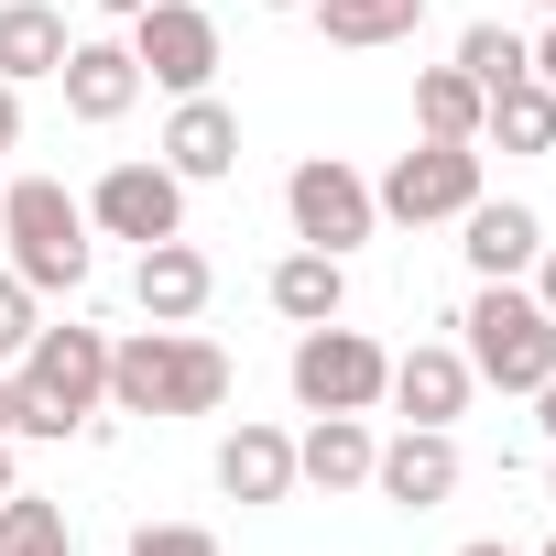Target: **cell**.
Listing matches in <instances>:
<instances>
[{
  "label": "cell",
  "mask_w": 556,
  "mask_h": 556,
  "mask_svg": "<svg viewBox=\"0 0 556 556\" xmlns=\"http://www.w3.org/2000/svg\"><path fill=\"white\" fill-rule=\"evenodd\" d=\"M0 556H77V534L45 491H0Z\"/></svg>",
  "instance_id": "cell-24"
},
{
  "label": "cell",
  "mask_w": 556,
  "mask_h": 556,
  "mask_svg": "<svg viewBox=\"0 0 556 556\" xmlns=\"http://www.w3.org/2000/svg\"><path fill=\"white\" fill-rule=\"evenodd\" d=\"M285 218H295V240L306 251H361L371 229H382V207H371V175L350 164V153H306L295 175H285Z\"/></svg>",
  "instance_id": "cell-7"
},
{
  "label": "cell",
  "mask_w": 556,
  "mask_h": 556,
  "mask_svg": "<svg viewBox=\"0 0 556 556\" xmlns=\"http://www.w3.org/2000/svg\"><path fill=\"white\" fill-rule=\"evenodd\" d=\"M218 491H229L240 513L295 502V437H285V426H262V415H240V426L218 437Z\"/></svg>",
  "instance_id": "cell-14"
},
{
  "label": "cell",
  "mask_w": 556,
  "mask_h": 556,
  "mask_svg": "<svg viewBox=\"0 0 556 556\" xmlns=\"http://www.w3.org/2000/svg\"><path fill=\"white\" fill-rule=\"evenodd\" d=\"M262 295H273V317H285V328H328V317H350V262L295 240L285 262L262 273Z\"/></svg>",
  "instance_id": "cell-17"
},
{
  "label": "cell",
  "mask_w": 556,
  "mask_h": 556,
  "mask_svg": "<svg viewBox=\"0 0 556 556\" xmlns=\"http://www.w3.org/2000/svg\"><path fill=\"white\" fill-rule=\"evenodd\" d=\"M534 556H556V534H545V545H534Z\"/></svg>",
  "instance_id": "cell-37"
},
{
  "label": "cell",
  "mask_w": 556,
  "mask_h": 556,
  "mask_svg": "<svg viewBox=\"0 0 556 556\" xmlns=\"http://www.w3.org/2000/svg\"><path fill=\"white\" fill-rule=\"evenodd\" d=\"M285 382H295V404H306V415H382L393 350H382L371 328L328 317V328H295V350H285Z\"/></svg>",
  "instance_id": "cell-4"
},
{
  "label": "cell",
  "mask_w": 556,
  "mask_h": 556,
  "mask_svg": "<svg viewBox=\"0 0 556 556\" xmlns=\"http://www.w3.org/2000/svg\"><path fill=\"white\" fill-rule=\"evenodd\" d=\"M34 328H45V295L23 285V273H12V262H0V371H12V361L34 350Z\"/></svg>",
  "instance_id": "cell-25"
},
{
  "label": "cell",
  "mask_w": 556,
  "mask_h": 556,
  "mask_svg": "<svg viewBox=\"0 0 556 556\" xmlns=\"http://www.w3.org/2000/svg\"><path fill=\"white\" fill-rule=\"evenodd\" d=\"M480 110H491V99H480L469 66H426V77H415V131H426V142H480Z\"/></svg>",
  "instance_id": "cell-22"
},
{
  "label": "cell",
  "mask_w": 556,
  "mask_h": 556,
  "mask_svg": "<svg viewBox=\"0 0 556 556\" xmlns=\"http://www.w3.org/2000/svg\"><path fill=\"white\" fill-rule=\"evenodd\" d=\"M88 229H99V240H131V251H142V240H175V229H186V175H175L164 153H153V164H142V153L110 164V175L88 186Z\"/></svg>",
  "instance_id": "cell-9"
},
{
  "label": "cell",
  "mask_w": 556,
  "mask_h": 556,
  "mask_svg": "<svg viewBox=\"0 0 556 556\" xmlns=\"http://www.w3.org/2000/svg\"><path fill=\"white\" fill-rule=\"evenodd\" d=\"M55 88H66V121H88V131L131 121V110H142L131 34H77V45H66V66H55Z\"/></svg>",
  "instance_id": "cell-11"
},
{
  "label": "cell",
  "mask_w": 556,
  "mask_h": 556,
  "mask_svg": "<svg viewBox=\"0 0 556 556\" xmlns=\"http://www.w3.org/2000/svg\"><path fill=\"white\" fill-rule=\"evenodd\" d=\"M545 502H556V458H545Z\"/></svg>",
  "instance_id": "cell-35"
},
{
  "label": "cell",
  "mask_w": 556,
  "mask_h": 556,
  "mask_svg": "<svg viewBox=\"0 0 556 556\" xmlns=\"http://www.w3.org/2000/svg\"><path fill=\"white\" fill-rule=\"evenodd\" d=\"M12 142H23V88L0 77V153H12Z\"/></svg>",
  "instance_id": "cell-28"
},
{
  "label": "cell",
  "mask_w": 556,
  "mask_h": 556,
  "mask_svg": "<svg viewBox=\"0 0 556 556\" xmlns=\"http://www.w3.org/2000/svg\"><path fill=\"white\" fill-rule=\"evenodd\" d=\"M317 34L350 45V55H382V45H415L426 34V0H306Z\"/></svg>",
  "instance_id": "cell-20"
},
{
  "label": "cell",
  "mask_w": 556,
  "mask_h": 556,
  "mask_svg": "<svg viewBox=\"0 0 556 556\" xmlns=\"http://www.w3.org/2000/svg\"><path fill=\"white\" fill-rule=\"evenodd\" d=\"M99 404H110V328L45 317V328H34V350L12 361V437L66 447V437H77Z\"/></svg>",
  "instance_id": "cell-1"
},
{
  "label": "cell",
  "mask_w": 556,
  "mask_h": 556,
  "mask_svg": "<svg viewBox=\"0 0 556 556\" xmlns=\"http://www.w3.org/2000/svg\"><path fill=\"white\" fill-rule=\"evenodd\" d=\"M458 328H469L458 350H469V371H480L491 393H534V382L556 371V317L534 306V285H480Z\"/></svg>",
  "instance_id": "cell-5"
},
{
  "label": "cell",
  "mask_w": 556,
  "mask_h": 556,
  "mask_svg": "<svg viewBox=\"0 0 556 556\" xmlns=\"http://www.w3.org/2000/svg\"><path fill=\"white\" fill-rule=\"evenodd\" d=\"M164 164H175L186 186H218V175H240V110H229L218 88L175 99V121H164Z\"/></svg>",
  "instance_id": "cell-16"
},
{
  "label": "cell",
  "mask_w": 556,
  "mask_h": 556,
  "mask_svg": "<svg viewBox=\"0 0 556 556\" xmlns=\"http://www.w3.org/2000/svg\"><path fill=\"white\" fill-rule=\"evenodd\" d=\"M0 447H12V371H0Z\"/></svg>",
  "instance_id": "cell-32"
},
{
  "label": "cell",
  "mask_w": 556,
  "mask_h": 556,
  "mask_svg": "<svg viewBox=\"0 0 556 556\" xmlns=\"http://www.w3.org/2000/svg\"><path fill=\"white\" fill-rule=\"evenodd\" d=\"M88 12H110V23H131V12H153V0H88Z\"/></svg>",
  "instance_id": "cell-31"
},
{
  "label": "cell",
  "mask_w": 556,
  "mask_h": 556,
  "mask_svg": "<svg viewBox=\"0 0 556 556\" xmlns=\"http://www.w3.org/2000/svg\"><path fill=\"white\" fill-rule=\"evenodd\" d=\"M207 295H218V262H207L186 229L131 251V306H142L153 328H197V317H207Z\"/></svg>",
  "instance_id": "cell-13"
},
{
  "label": "cell",
  "mask_w": 556,
  "mask_h": 556,
  "mask_svg": "<svg viewBox=\"0 0 556 556\" xmlns=\"http://www.w3.org/2000/svg\"><path fill=\"white\" fill-rule=\"evenodd\" d=\"M262 12H306V0H262Z\"/></svg>",
  "instance_id": "cell-34"
},
{
  "label": "cell",
  "mask_w": 556,
  "mask_h": 556,
  "mask_svg": "<svg viewBox=\"0 0 556 556\" xmlns=\"http://www.w3.org/2000/svg\"><path fill=\"white\" fill-rule=\"evenodd\" d=\"M491 186H480V142H426L415 131V153H393L382 164V186H371V207L382 218H404V229H437V218H469Z\"/></svg>",
  "instance_id": "cell-6"
},
{
  "label": "cell",
  "mask_w": 556,
  "mask_h": 556,
  "mask_svg": "<svg viewBox=\"0 0 556 556\" xmlns=\"http://www.w3.org/2000/svg\"><path fill=\"white\" fill-rule=\"evenodd\" d=\"M469 393H480V371H469V350H458V339H415V350H393L382 404H393L404 426H458V415H469Z\"/></svg>",
  "instance_id": "cell-12"
},
{
  "label": "cell",
  "mask_w": 556,
  "mask_h": 556,
  "mask_svg": "<svg viewBox=\"0 0 556 556\" xmlns=\"http://www.w3.org/2000/svg\"><path fill=\"white\" fill-rule=\"evenodd\" d=\"M458 251H469V273H480V285H523V273H534V251H545V218H534L523 197H480V207L458 218Z\"/></svg>",
  "instance_id": "cell-15"
},
{
  "label": "cell",
  "mask_w": 556,
  "mask_h": 556,
  "mask_svg": "<svg viewBox=\"0 0 556 556\" xmlns=\"http://www.w3.org/2000/svg\"><path fill=\"white\" fill-rule=\"evenodd\" d=\"M371 415H306L295 437V491H371Z\"/></svg>",
  "instance_id": "cell-18"
},
{
  "label": "cell",
  "mask_w": 556,
  "mask_h": 556,
  "mask_svg": "<svg viewBox=\"0 0 556 556\" xmlns=\"http://www.w3.org/2000/svg\"><path fill=\"white\" fill-rule=\"evenodd\" d=\"M131 556H218L207 523H131Z\"/></svg>",
  "instance_id": "cell-26"
},
{
  "label": "cell",
  "mask_w": 556,
  "mask_h": 556,
  "mask_svg": "<svg viewBox=\"0 0 556 556\" xmlns=\"http://www.w3.org/2000/svg\"><path fill=\"white\" fill-rule=\"evenodd\" d=\"M371 491L393 513H447L458 502V426H404L371 447Z\"/></svg>",
  "instance_id": "cell-10"
},
{
  "label": "cell",
  "mask_w": 556,
  "mask_h": 556,
  "mask_svg": "<svg viewBox=\"0 0 556 556\" xmlns=\"http://www.w3.org/2000/svg\"><path fill=\"white\" fill-rule=\"evenodd\" d=\"M447 66H469V77H480V99H491V88H513V77H534V34H513V23H469Z\"/></svg>",
  "instance_id": "cell-23"
},
{
  "label": "cell",
  "mask_w": 556,
  "mask_h": 556,
  "mask_svg": "<svg viewBox=\"0 0 556 556\" xmlns=\"http://www.w3.org/2000/svg\"><path fill=\"white\" fill-rule=\"evenodd\" d=\"M534 77H545V88H556V23H545V34H534Z\"/></svg>",
  "instance_id": "cell-29"
},
{
  "label": "cell",
  "mask_w": 556,
  "mask_h": 556,
  "mask_svg": "<svg viewBox=\"0 0 556 556\" xmlns=\"http://www.w3.org/2000/svg\"><path fill=\"white\" fill-rule=\"evenodd\" d=\"M534 12H545V23H556V0H534Z\"/></svg>",
  "instance_id": "cell-36"
},
{
  "label": "cell",
  "mask_w": 556,
  "mask_h": 556,
  "mask_svg": "<svg viewBox=\"0 0 556 556\" xmlns=\"http://www.w3.org/2000/svg\"><path fill=\"white\" fill-rule=\"evenodd\" d=\"M523 285H534V306H545V317H556V240H545V251H534V273H523Z\"/></svg>",
  "instance_id": "cell-27"
},
{
  "label": "cell",
  "mask_w": 556,
  "mask_h": 556,
  "mask_svg": "<svg viewBox=\"0 0 556 556\" xmlns=\"http://www.w3.org/2000/svg\"><path fill=\"white\" fill-rule=\"evenodd\" d=\"M0 240H12V273L34 295H88V273H99L88 197H66L55 175H12V186H0Z\"/></svg>",
  "instance_id": "cell-3"
},
{
  "label": "cell",
  "mask_w": 556,
  "mask_h": 556,
  "mask_svg": "<svg viewBox=\"0 0 556 556\" xmlns=\"http://www.w3.org/2000/svg\"><path fill=\"white\" fill-rule=\"evenodd\" d=\"M480 142H502V153H556V88H545V77H513V88H491V110H480Z\"/></svg>",
  "instance_id": "cell-21"
},
{
  "label": "cell",
  "mask_w": 556,
  "mask_h": 556,
  "mask_svg": "<svg viewBox=\"0 0 556 556\" xmlns=\"http://www.w3.org/2000/svg\"><path fill=\"white\" fill-rule=\"evenodd\" d=\"M131 66H142V88L197 99V88H218V23L197 0H153V12H131Z\"/></svg>",
  "instance_id": "cell-8"
},
{
  "label": "cell",
  "mask_w": 556,
  "mask_h": 556,
  "mask_svg": "<svg viewBox=\"0 0 556 556\" xmlns=\"http://www.w3.org/2000/svg\"><path fill=\"white\" fill-rule=\"evenodd\" d=\"M66 12H55V0H0V77H12V88H34V77H55L66 66Z\"/></svg>",
  "instance_id": "cell-19"
},
{
  "label": "cell",
  "mask_w": 556,
  "mask_h": 556,
  "mask_svg": "<svg viewBox=\"0 0 556 556\" xmlns=\"http://www.w3.org/2000/svg\"><path fill=\"white\" fill-rule=\"evenodd\" d=\"M534 404H545V415H534V426H545V437H556V371H545V382H534Z\"/></svg>",
  "instance_id": "cell-30"
},
{
  "label": "cell",
  "mask_w": 556,
  "mask_h": 556,
  "mask_svg": "<svg viewBox=\"0 0 556 556\" xmlns=\"http://www.w3.org/2000/svg\"><path fill=\"white\" fill-rule=\"evenodd\" d=\"M0 491H23V469H12V447H0Z\"/></svg>",
  "instance_id": "cell-33"
},
{
  "label": "cell",
  "mask_w": 556,
  "mask_h": 556,
  "mask_svg": "<svg viewBox=\"0 0 556 556\" xmlns=\"http://www.w3.org/2000/svg\"><path fill=\"white\" fill-rule=\"evenodd\" d=\"M229 404V350L197 328H131L110 339V415H218Z\"/></svg>",
  "instance_id": "cell-2"
}]
</instances>
